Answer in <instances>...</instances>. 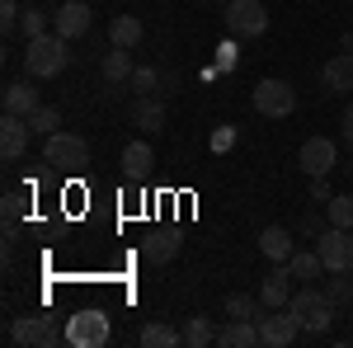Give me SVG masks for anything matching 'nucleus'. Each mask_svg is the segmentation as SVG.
Here are the masks:
<instances>
[{
    "label": "nucleus",
    "mask_w": 353,
    "mask_h": 348,
    "mask_svg": "<svg viewBox=\"0 0 353 348\" xmlns=\"http://www.w3.org/2000/svg\"><path fill=\"white\" fill-rule=\"evenodd\" d=\"M24 66L33 81H52L71 66V52H66V38L61 33H43V38H28V52H24Z\"/></svg>",
    "instance_id": "obj_2"
},
{
    "label": "nucleus",
    "mask_w": 353,
    "mask_h": 348,
    "mask_svg": "<svg viewBox=\"0 0 353 348\" xmlns=\"http://www.w3.org/2000/svg\"><path fill=\"white\" fill-rule=\"evenodd\" d=\"M90 24H94V14H90L85 0H66V5H57V10H52V33H61L66 43H71V38H85Z\"/></svg>",
    "instance_id": "obj_11"
},
{
    "label": "nucleus",
    "mask_w": 353,
    "mask_h": 348,
    "mask_svg": "<svg viewBox=\"0 0 353 348\" xmlns=\"http://www.w3.org/2000/svg\"><path fill=\"white\" fill-rule=\"evenodd\" d=\"M212 5H217V10H226V5H231V0H212Z\"/></svg>",
    "instance_id": "obj_39"
},
{
    "label": "nucleus",
    "mask_w": 353,
    "mask_h": 348,
    "mask_svg": "<svg viewBox=\"0 0 353 348\" xmlns=\"http://www.w3.org/2000/svg\"><path fill=\"white\" fill-rule=\"evenodd\" d=\"M339 127H344V141H349V146H353V104L344 108V118H339Z\"/></svg>",
    "instance_id": "obj_37"
},
{
    "label": "nucleus",
    "mask_w": 353,
    "mask_h": 348,
    "mask_svg": "<svg viewBox=\"0 0 353 348\" xmlns=\"http://www.w3.org/2000/svg\"><path fill=\"white\" fill-rule=\"evenodd\" d=\"M288 264H292V278H297V283H321V278H325L321 249H301V254H292Z\"/></svg>",
    "instance_id": "obj_24"
},
{
    "label": "nucleus",
    "mask_w": 353,
    "mask_h": 348,
    "mask_svg": "<svg viewBox=\"0 0 353 348\" xmlns=\"http://www.w3.org/2000/svg\"><path fill=\"white\" fill-rule=\"evenodd\" d=\"M334 161H339V151H334V141H330V136H306V141H301V151H297V165L311 174V179L330 174Z\"/></svg>",
    "instance_id": "obj_10"
},
{
    "label": "nucleus",
    "mask_w": 353,
    "mask_h": 348,
    "mask_svg": "<svg viewBox=\"0 0 353 348\" xmlns=\"http://www.w3.org/2000/svg\"><path fill=\"white\" fill-rule=\"evenodd\" d=\"M325 296L334 301V306H349V301H353V278H349V273H330Z\"/></svg>",
    "instance_id": "obj_29"
},
{
    "label": "nucleus",
    "mask_w": 353,
    "mask_h": 348,
    "mask_svg": "<svg viewBox=\"0 0 353 348\" xmlns=\"http://www.w3.org/2000/svg\"><path fill=\"white\" fill-rule=\"evenodd\" d=\"M10 339H14V344H38V348H52V344H61L66 334L57 329V320H52V316H19V320L10 325Z\"/></svg>",
    "instance_id": "obj_9"
},
{
    "label": "nucleus",
    "mask_w": 353,
    "mask_h": 348,
    "mask_svg": "<svg viewBox=\"0 0 353 348\" xmlns=\"http://www.w3.org/2000/svg\"><path fill=\"white\" fill-rule=\"evenodd\" d=\"M28 136H33L28 118L5 113V118H0V156H5V161H19V156L28 151Z\"/></svg>",
    "instance_id": "obj_12"
},
{
    "label": "nucleus",
    "mask_w": 353,
    "mask_h": 348,
    "mask_svg": "<svg viewBox=\"0 0 353 348\" xmlns=\"http://www.w3.org/2000/svg\"><path fill=\"white\" fill-rule=\"evenodd\" d=\"M301 334V320L292 316V306H278V311H264L259 316V344L264 348H288V344H297Z\"/></svg>",
    "instance_id": "obj_6"
},
{
    "label": "nucleus",
    "mask_w": 353,
    "mask_h": 348,
    "mask_svg": "<svg viewBox=\"0 0 353 348\" xmlns=\"http://www.w3.org/2000/svg\"><path fill=\"white\" fill-rule=\"evenodd\" d=\"M179 254V236L174 231H151L146 240H141V259L146 264H170Z\"/></svg>",
    "instance_id": "obj_15"
},
{
    "label": "nucleus",
    "mask_w": 353,
    "mask_h": 348,
    "mask_svg": "<svg viewBox=\"0 0 353 348\" xmlns=\"http://www.w3.org/2000/svg\"><path fill=\"white\" fill-rule=\"evenodd\" d=\"M292 316L301 320L306 334H330V325H334V301L325 296V287H316V283H301V292H292Z\"/></svg>",
    "instance_id": "obj_1"
},
{
    "label": "nucleus",
    "mask_w": 353,
    "mask_h": 348,
    "mask_svg": "<svg viewBox=\"0 0 353 348\" xmlns=\"http://www.w3.org/2000/svg\"><path fill=\"white\" fill-rule=\"evenodd\" d=\"M184 344H189V348H208V344H217V325L208 320V316H193V320L184 325Z\"/></svg>",
    "instance_id": "obj_26"
},
{
    "label": "nucleus",
    "mask_w": 353,
    "mask_h": 348,
    "mask_svg": "<svg viewBox=\"0 0 353 348\" xmlns=\"http://www.w3.org/2000/svg\"><path fill=\"white\" fill-rule=\"evenodd\" d=\"M221 311H226V320H259V316H264L269 306H264V301H254L250 292H231Z\"/></svg>",
    "instance_id": "obj_25"
},
{
    "label": "nucleus",
    "mask_w": 353,
    "mask_h": 348,
    "mask_svg": "<svg viewBox=\"0 0 353 348\" xmlns=\"http://www.w3.org/2000/svg\"><path fill=\"white\" fill-rule=\"evenodd\" d=\"M43 161L57 165V170H85L90 165V141L71 132H52L48 146H43Z\"/></svg>",
    "instance_id": "obj_7"
},
{
    "label": "nucleus",
    "mask_w": 353,
    "mask_h": 348,
    "mask_svg": "<svg viewBox=\"0 0 353 348\" xmlns=\"http://www.w3.org/2000/svg\"><path fill=\"white\" fill-rule=\"evenodd\" d=\"M259 254H264V259H273V264H288V259L297 254L292 231H288V226H264V231H259Z\"/></svg>",
    "instance_id": "obj_14"
},
{
    "label": "nucleus",
    "mask_w": 353,
    "mask_h": 348,
    "mask_svg": "<svg viewBox=\"0 0 353 348\" xmlns=\"http://www.w3.org/2000/svg\"><path fill=\"white\" fill-rule=\"evenodd\" d=\"M311 198H316V203H330V184H325V174H321V179H311Z\"/></svg>",
    "instance_id": "obj_35"
},
{
    "label": "nucleus",
    "mask_w": 353,
    "mask_h": 348,
    "mask_svg": "<svg viewBox=\"0 0 353 348\" xmlns=\"http://www.w3.org/2000/svg\"><path fill=\"white\" fill-rule=\"evenodd\" d=\"M0 212H5V226H14V221L28 212V207H24V193H5V198H0Z\"/></svg>",
    "instance_id": "obj_32"
},
{
    "label": "nucleus",
    "mask_w": 353,
    "mask_h": 348,
    "mask_svg": "<svg viewBox=\"0 0 353 348\" xmlns=\"http://www.w3.org/2000/svg\"><path fill=\"white\" fill-rule=\"evenodd\" d=\"M137 344H141V348H179V344H184V334H179L174 325H161V320H151V325H141V334H137Z\"/></svg>",
    "instance_id": "obj_23"
},
{
    "label": "nucleus",
    "mask_w": 353,
    "mask_h": 348,
    "mask_svg": "<svg viewBox=\"0 0 353 348\" xmlns=\"http://www.w3.org/2000/svg\"><path fill=\"white\" fill-rule=\"evenodd\" d=\"M132 90L137 94H156V90H161V71H156V66H137L132 71Z\"/></svg>",
    "instance_id": "obj_31"
},
{
    "label": "nucleus",
    "mask_w": 353,
    "mask_h": 348,
    "mask_svg": "<svg viewBox=\"0 0 353 348\" xmlns=\"http://www.w3.org/2000/svg\"><path fill=\"white\" fill-rule=\"evenodd\" d=\"M325 226H321V216H301V236H321Z\"/></svg>",
    "instance_id": "obj_36"
},
{
    "label": "nucleus",
    "mask_w": 353,
    "mask_h": 348,
    "mask_svg": "<svg viewBox=\"0 0 353 348\" xmlns=\"http://www.w3.org/2000/svg\"><path fill=\"white\" fill-rule=\"evenodd\" d=\"M19 19H24V10H19V0H0V28L10 33V28H19Z\"/></svg>",
    "instance_id": "obj_33"
},
{
    "label": "nucleus",
    "mask_w": 353,
    "mask_h": 348,
    "mask_svg": "<svg viewBox=\"0 0 353 348\" xmlns=\"http://www.w3.org/2000/svg\"><path fill=\"white\" fill-rule=\"evenodd\" d=\"M339 48H344V52H353V33H344V38H339Z\"/></svg>",
    "instance_id": "obj_38"
},
{
    "label": "nucleus",
    "mask_w": 353,
    "mask_h": 348,
    "mask_svg": "<svg viewBox=\"0 0 353 348\" xmlns=\"http://www.w3.org/2000/svg\"><path fill=\"white\" fill-rule=\"evenodd\" d=\"M236 146V127H217L212 132V151H231Z\"/></svg>",
    "instance_id": "obj_34"
},
{
    "label": "nucleus",
    "mask_w": 353,
    "mask_h": 348,
    "mask_svg": "<svg viewBox=\"0 0 353 348\" xmlns=\"http://www.w3.org/2000/svg\"><path fill=\"white\" fill-rule=\"evenodd\" d=\"M151 165H156V151H151V141H128V146H123V170H128V179H141V174H151Z\"/></svg>",
    "instance_id": "obj_22"
},
{
    "label": "nucleus",
    "mask_w": 353,
    "mask_h": 348,
    "mask_svg": "<svg viewBox=\"0 0 353 348\" xmlns=\"http://www.w3.org/2000/svg\"><path fill=\"white\" fill-rule=\"evenodd\" d=\"M0 104H5V113H19V118H28V113L43 104V99H38V90H33L28 81H14V85H5Z\"/></svg>",
    "instance_id": "obj_18"
},
{
    "label": "nucleus",
    "mask_w": 353,
    "mask_h": 348,
    "mask_svg": "<svg viewBox=\"0 0 353 348\" xmlns=\"http://www.w3.org/2000/svg\"><path fill=\"white\" fill-rule=\"evenodd\" d=\"M259 344V320H231L217 329V348H254Z\"/></svg>",
    "instance_id": "obj_16"
},
{
    "label": "nucleus",
    "mask_w": 353,
    "mask_h": 348,
    "mask_svg": "<svg viewBox=\"0 0 353 348\" xmlns=\"http://www.w3.org/2000/svg\"><path fill=\"white\" fill-rule=\"evenodd\" d=\"M316 249L325 259V273H353V231L349 226H325L316 236Z\"/></svg>",
    "instance_id": "obj_5"
},
{
    "label": "nucleus",
    "mask_w": 353,
    "mask_h": 348,
    "mask_svg": "<svg viewBox=\"0 0 353 348\" xmlns=\"http://www.w3.org/2000/svg\"><path fill=\"white\" fill-rule=\"evenodd\" d=\"M325 212H330V226H349L353 231V193H334L325 203Z\"/></svg>",
    "instance_id": "obj_28"
},
{
    "label": "nucleus",
    "mask_w": 353,
    "mask_h": 348,
    "mask_svg": "<svg viewBox=\"0 0 353 348\" xmlns=\"http://www.w3.org/2000/svg\"><path fill=\"white\" fill-rule=\"evenodd\" d=\"M221 24L231 38H259L269 28V10H264V0H231L221 10Z\"/></svg>",
    "instance_id": "obj_3"
},
{
    "label": "nucleus",
    "mask_w": 353,
    "mask_h": 348,
    "mask_svg": "<svg viewBox=\"0 0 353 348\" xmlns=\"http://www.w3.org/2000/svg\"><path fill=\"white\" fill-rule=\"evenodd\" d=\"M141 43V19L137 14H113L109 19V48H128L132 52Z\"/></svg>",
    "instance_id": "obj_21"
},
{
    "label": "nucleus",
    "mask_w": 353,
    "mask_h": 348,
    "mask_svg": "<svg viewBox=\"0 0 353 348\" xmlns=\"http://www.w3.org/2000/svg\"><path fill=\"white\" fill-rule=\"evenodd\" d=\"M325 90L330 94H349L353 90V52H339L325 61Z\"/></svg>",
    "instance_id": "obj_20"
},
{
    "label": "nucleus",
    "mask_w": 353,
    "mask_h": 348,
    "mask_svg": "<svg viewBox=\"0 0 353 348\" xmlns=\"http://www.w3.org/2000/svg\"><path fill=\"white\" fill-rule=\"evenodd\" d=\"M109 316L104 311H81V316H71L66 325V344L71 348H104L109 344Z\"/></svg>",
    "instance_id": "obj_8"
},
{
    "label": "nucleus",
    "mask_w": 353,
    "mask_h": 348,
    "mask_svg": "<svg viewBox=\"0 0 353 348\" xmlns=\"http://www.w3.org/2000/svg\"><path fill=\"white\" fill-rule=\"evenodd\" d=\"M52 14H43V10H33V5H28L24 10V19H19V28H24V38H43V33H52Z\"/></svg>",
    "instance_id": "obj_30"
},
{
    "label": "nucleus",
    "mask_w": 353,
    "mask_h": 348,
    "mask_svg": "<svg viewBox=\"0 0 353 348\" xmlns=\"http://www.w3.org/2000/svg\"><path fill=\"white\" fill-rule=\"evenodd\" d=\"M28 127H33V136H52V132H61V113L52 104H38L28 113Z\"/></svg>",
    "instance_id": "obj_27"
},
{
    "label": "nucleus",
    "mask_w": 353,
    "mask_h": 348,
    "mask_svg": "<svg viewBox=\"0 0 353 348\" xmlns=\"http://www.w3.org/2000/svg\"><path fill=\"white\" fill-rule=\"evenodd\" d=\"M132 127H141V132H161V127H165V104L156 99V94H137Z\"/></svg>",
    "instance_id": "obj_17"
},
{
    "label": "nucleus",
    "mask_w": 353,
    "mask_h": 348,
    "mask_svg": "<svg viewBox=\"0 0 353 348\" xmlns=\"http://www.w3.org/2000/svg\"><path fill=\"white\" fill-rule=\"evenodd\" d=\"M254 113H264V118H292L297 113V90L288 81H278V76L259 81L254 85Z\"/></svg>",
    "instance_id": "obj_4"
},
{
    "label": "nucleus",
    "mask_w": 353,
    "mask_h": 348,
    "mask_svg": "<svg viewBox=\"0 0 353 348\" xmlns=\"http://www.w3.org/2000/svg\"><path fill=\"white\" fill-rule=\"evenodd\" d=\"M99 71H104V81L109 85H132V52L128 48H109L104 52V61H99Z\"/></svg>",
    "instance_id": "obj_19"
},
{
    "label": "nucleus",
    "mask_w": 353,
    "mask_h": 348,
    "mask_svg": "<svg viewBox=\"0 0 353 348\" xmlns=\"http://www.w3.org/2000/svg\"><path fill=\"white\" fill-rule=\"evenodd\" d=\"M259 301H264L269 311H278V306H288V301H292V264H278L269 278L259 283Z\"/></svg>",
    "instance_id": "obj_13"
}]
</instances>
